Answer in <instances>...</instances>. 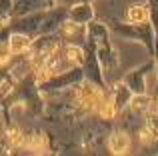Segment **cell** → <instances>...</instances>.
I'll use <instances>...</instances> for the list:
<instances>
[{
    "instance_id": "obj_1",
    "label": "cell",
    "mask_w": 158,
    "mask_h": 156,
    "mask_svg": "<svg viewBox=\"0 0 158 156\" xmlns=\"http://www.w3.org/2000/svg\"><path fill=\"white\" fill-rule=\"evenodd\" d=\"M78 100H80L82 106H86V108L98 110V106L102 104L104 96H102L100 88H96V86H92V84H84L80 88V92H78Z\"/></svg>"
},
{
    "instance_id": "obj_2",
    "label": "cell",
    "mask_w": 158,
    "mask_h": 156,
    "mask_svg": "<svg viewBox=\"0 0 158 156\" xmlns=\"http://www.w3.org/2000/svg\"><path fill=\"white\" fill-rule=\"evenodd\" d=\"M130 146H132L130 136L126 132H122V130L112 132L110 138H108V150L112 154H128L130 152Z\"/></svg>"
},
{
    "instance_id": "obj_3",
    "label": "cell",
    "mask_w": 158,
    "mask_h": 156,
    "mask_svg": "<svg viewBox=\"0 0 158 156\" xmlns=\"http://www.w3.org/2000/svg\"><path fill=\"white\" fill-rule=\"evenodd\" d=\"M146 76H148V66H142V68L132 70L124 82L132 90V94H144L146 92Z\"/></svg>"
},
{
    "instance_id": "obj_4",
    "label": "cell",
    "mask_w": 158,
    "mask_h": 156,
    "mask_svg": "<svg viewBox=\"0 0 158 156\" xmlns=\"http://www.w3.org/2000/svg\"><path fill=\"white\" fill-rule=\"evenodd\" d=\"M126 18L132 26H138V24H146L150 20V10L144 4H130L126 10Z\"/></svg>"
},
{
    "instance_id": "obj_5",
    "label": "cell",
    "mask_w": 158,
    "mask_h": 156,
    "mask_svg": "<svg viewBox=\"0 0 158 156\" xmlns=\"http://www.w3.org/2000/svg\"><path fill=\"white\" fill-rule=\"evenodd\" d=\"M130 98H132V90L128 88L126 82H118V84L114 86V90H112V98L110 100L114 102V106L118 110L126 108L128 104H130Z\"/></svg>"
},
{
    "instance_id": "obj_6",
    "label": "cell",
    "mask_w": 158,
    "mask_h": 156,
    "mask_svg": "<svg viewBox=\"0 0 158 156\" xmlns=\"http://www.w3.org/2000/svg\"><path fill=\"white\" fill-rule=\"evenodd\" d=\"M128 106L132 108L134 114H146L148 110L152 108V98L146 96V92H144V94H132L130 104H128Z\"/></svg>"
},
{
    "instance_id": "obj_7",
    "label": "cell",
    "mask_w": 158,
    "mask_h": 156,
    "mask_svg": "<svg viewBox=\"0 0 158 156\" xmlns=\"http://www.w3.org/2000/svg\"><path fill=\"white\" fill-rule=\"evenodd\" d=\"M28 46H30V40L26 36H18V34H14L8 42V48H10L12 54H22L24 50H28Z\"/></svg>"
},
{
    "instance_id": "obj_8",
    "label": "cell",
    "mask_w": 158,
    "mask_h": 156,
    "mask_svg": "<svg viewBox=\"0 0 158 156\" xmlns=\"http://www.w3.org/2000/svg\"><path fill=\"white\" fill-rule=\"evenodd\" d=\"M64 58L68 60L70 64H82V60H84V52H82L80 46H66Z\"/></svg>"
},
{
    "instance_id": "obj_9",
    "label": "cell",
    "mask_w": 158,
    "mask_h": 156,
    "mask_svg": "<svg viewBox=\"0 0 158 156\" xmlns=\"http://www.w3.org/2000/svg\"><path fill=\"white\" fill-rule=\"evenodd\" d=\"M98 114H100L102 118H106V120H112V118L118 114V108L114 106L112 100H102V104L98 106Z\"/></svg>"
},
{
    "instance_id": "obj_10",
    "label": "cell",
    "mask_w": 158,
    "mask_h": 156,
    "mask_svg": "<svg viewBox=\"0 0 158 156\" xmlns=\"http://www.w3.org/2000/svg\"><path fill=\"white\" fill-rule=\"evenodd\" d=\"M146 128L158 138V110L156 108H150L146 112Z\"/></svg>"
},
{
    "instance_id": "obj_11",
    "label": "cell",
    "mask_w": 158,
    "mask_h": 156,
    "mask_svg": "<svg viewBox=\"0 0 158 156\" xmlns=\"http://www.w3.org/2000/svg\"><path fill=\"white\" fill-rule=\"evenodd\" d=\"M10 142H12L14 146L24 144V136H22V132H20V130H12V132H10Z\"/></svg>"
},
{
    "instance_id": "obj_12",
    "label": "cell",
    "mask_w": 158,
    "mask_h": 156,
    "mask_svg": "<svg viewBox=\"0 0 158 156\" xmlns=\"http://www.w3.org/2000/svg\"><path fill=\"white\" fill-rule=\"evenodd\" d=\"M8 56H10V50H8V46H0V62H6Z\"/></svg>"
}]
</instances>
